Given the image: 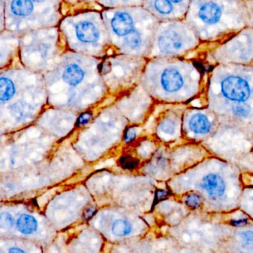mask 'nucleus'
I'll return each mask as SVG.
<instances>
[{
    "label": "nucleus",
    "mask_w": 253,
    "mask_h": 253,
    "mask_svg": "<svg viewBox=\"0 0 253 253\" xmlns=\"http://www.w3.org/2000/svg\"><path fill=\"white\" fill-rule=\"evenodd\" d=\"M102 59L68 50L57 66L44 75L45 85H63L70 97L93 93L104 85L100 73Z\"/></svg>",
    "instance_id": "0eeeda50"
},
{
    "label": "nucleus",
    "mask_w": 253,
    "mask_h": 253,
    "mask_svg": "<svg viewBox=\"0 0 253 253\" xmlns=\"http://www.w3.org/2000/svg\"><path fill=\"white\" fill-rule=\"evenodd\" d=\"M183 201L185 206L191 211L201 210L203 206V198L196 192H188L183 195Z\"/></svg>",
    "instance_id": "4be33fe9"
},
{
    "label": "nucleus",
    "mask_w": 253,
    "mask_h": 253,
    "mask_svg": "<svg viewBox=\"0 0 253 253\" xmlns=\"http://www.w3.org/2000/svg\"><path fill=\"white\" fill-rule=\"evenodd\" d=\"M169 192L167 191L163 190V189H158L155 194V201H154L153 207L156 205L160 201H163L165 199L166 197L169 195Z\"/></svg>",
    "instance_id": "c756f323"
},
{
    "label": "nucleus",
    "mask_w": 253,
    "mask_h": 253,
    "mask_svg": "<svg viewBox=\"0 0 253 253\" xmlns=\"http://www.w3.org/2000/svg\"><path fill=\"white\" fill-rule=\"evenodd\" d=\"M36 5L45 11L61 12L63 0H32Z\"/></svg>",
    "instance_id": "b1692460"
},
{
    "label": "nucleus",
    "mask_w": 253,
    "mask_h": 253,
    "mask_svg": "<svg viewBox=\"0 0 253 253\" xmlns=\"http://www.w3.org/2000/svg\"><path fill=\"white\" fill-rule=\"evenodd\" d=\"M239 210L253 220V184L244 186L240 201Z\"/></svg>",
    "instance_id": "6ab92c4d"
},
{
    "label": "nucleus",
    "mask_w": 253,
    "mask_h": 253,
    "mask_svg": "<svg viewBox=\"0 0 253 253\" xmlns=\"http://www.w3.org/2000/svg\"><path fill=\"white\" fill-rule=\"evenodd\" d=\"M63 17L62 13L45 11L32 0H5L4 27L5 30L20 35L42 28L59 26Z\"/></svg>",
    "instance_id": "9d476101"
},
{
    "label": "nucleus",
    "mask_w": 253,
    "mask_h": 253,
    "mask_svg": "<svg viewBox=\"0 0 253 253\" xmlns=\"http://www.w3.org/2000/svg\"><path fill=\"white\" fill-rule=\"evenodd\" d=\"M136 130L134 127H131V128H127L126 130L125 136H124V140L127 143L132 141L134 140L136 137Z\"/></svg>",
    "instance_id": "cd10ccee"
},
{
    "label": "nucleus",
    "mask_w": 253,
    "mask_h": 253,
    "mask_svg": "<svg viewBox=\"0 0 253 253\" xmlns=\"http://www.w3.org/2000/svg\"><path fill=\"white\" fill-rule=\"evenodd\" d=\"M91 10L103 9L99 5L98 0H63L62 2L61 12L63 17Z\"/></svg>",
    "instance_id": "f3484780"
},
{
    "label": "nucleus",
    "mask_w": 253,
    "mask_h": 253,
    "mask_svg": "<svg viewBox=\"0 0 253 253\" xmlns=\"http://www.w3.org/2000/svg\"><path fill=\"white\" fill-rule=\"evenodd\" d=\"M204 66L186 57L148 59L140 85L161 100L188 105L205 91Z\"/></svg>",
    "instance_id": "7ed1b4c3"
},
{
    "label": "nucleus",
    "mask_w": 253,
    "mask_h": 253,
    "mask_svg": "<svg viewBox=\"0 0 253 253\" xmlns=\"http://www.w3.org/2000/svg\"><path fill=\"white\" fill-rule=\"evenodd\" d=\"M68 51L59 26L42 28L20 35V60L37 73L52 70Z\"/></svg>",
    "instance_id": "6e6552de"
},
{
    "label": "nucleus",
    "mask_w": 253,
    "mask_h": 253,
    "mask_svg": "<svg viewBox=\"0 0 253 253\" xmlns=\"http://www.w3.org/2000/svg\"><path fill=\"white\" fill-rule=\"evenodd\" d=\"M114 53L148 58L159 20L143 5L102 11Z\"/></svg>",
    "instance_id": "39448f33"
},
{
    "label": "nucleus",
    "mask_w": 253,
    "mask_h": 253,
    "mask_svg": "<svg viewBox=\"0 0 253 253\" xmlns=\"http://www.w3.org/2000/svg\"><path fill=\"white\" fill-rule=\"evenodd\" d=\"M202 60L217 64L253 65V26L247 27L217 45L204 47Z\"/></svg>",
    "instance_id": "9b49d317"
},
{
    "label": "nucleus",
    "mask_w": 253,
    "mask_h": 253,
    "mask_svg": "<svg viewBox=\"0 0 253 253\" xmlns=\"http://www.w3.org/2000/svg\"><path fill=\"white\" fill-rule=\"evenodd\" d=\"M17 228L22 234L31 235L38 230V220L30 214H21L17 220Z\"/></svg>",
    "instance_id": "aec40b11"
},
{
    "label": "nucleus",
    "mask_w": 253,
    "mask_h": 253,
    "mask_svg": "<svg viewBox=\"0 0 253 253\" xmlns=\"http://www.w3.org/2000/svg\"><path fill=\"white\" fill-rule=\"evenodd\" d=\"M58 26L69 51L100 59L114 54L102 11L65 16Z\"/></svg>",
    "instance_id": "423d86ee"
},
{
    "label": "nucleus",
    "mask_w": 253,
    "mask_h": 253,
    "mask_svg": "<svg viewBox=\"0 0 253 253\" xmlns=\"http://www.w3.org/2000/svg\"><path fill=\"white\" fill-rule=\"evenodd\" d=\"M143 0H98V4L103 9L137 6L143 5Z\"/></svg>",
    "instance_id": "412c9836"
},
{
    "label": "nucleus",
    "mask_w": 253,
    "mask_h": 253,
    "mask_svg": "<svg viewBox=\"0 0 253 253\" xmlns=\"http://www.w3.org/2000/svg\"><path fill=\"white\" fill-rule=\"evenodd\" d=\"M10 253H24L25 251L21 249L17 248V247H13L9 250Z\"/></svg>",
    "instance_id": "2f4dec72"
},
{
    "label": "nucleus",
    "mask_w": 253,
    "mask_h": 253,
    "mask_svg": "<svg viewBox=\"0 0 253 253\" xmlns=\"http://www.w3.org/2000/svg\"><path fill=\"white\" fill-rule=\"evenodd\" d=\"M185 20L202 47L211 46L248 26V7L246 0H192Z\"/></svg>",
    "instance_id": "20e7f679"
},
{
    "label": "nucleus",
    "mask_w": 253,
    "mask_h": 253,
    "mask_svg": "<svg viewBox=\"0 0 253 253\" xmlns=\"http://www.w3.org/2000/svg\"><path fill=\"white\" fill-rule=\"evenodd\" d=\"M147 58L114 53L102 59L100 73L103 82L112 88L140 83Z\"/></svg>",
    "instance_id": "f8f14e48"
},
{
    "label": "nucleus",
    "mask_w": 253,
    "mask_h": 253,
    "mask_svg": "<svg viewBox=\"0 0 253 253\" xmlns=\"http://www.w3.org/2000/svg\"><path fill=\"white\" fill-rule=\"evenodd\" d=\"M96 213H97V209L95 207H88V208L84 210V214H83V219L85 220H89Z\"/></svg>",
    "instance_id": "c85d7f7f"
},
{
    "label": "nucleus",
    "mask_w": 253,
    "mask_h": 253,
    "mask_svg": "<svg viewBox=\"0 0 253 253\" xmlns=\"http://www.w3.org/2000/svg\"><path fill=\"white\" fill-rule=\"evenodd\" d=\"M218 121L208 108L188 107L183 117V137L186 142L202 143L211 135Z\"/></svg>",
    "instance_id": "ddd939ff"
},
{
    "label": "nucleus",
    "mask_w": 253,
    "mask_h": 253,
    "mask_svg": "<svg viewBox=\"0 0 253 253\" xmlns=\"http://www.w3.org/2000/svg\"><path fill=\"white\" fill-rule=\"evenodd\" d=\"M249 11V25L253 26V0H246Z\"/></svg>",
    "instance_id": "7c9ffc66"
},
{
    "label": "nucleus",
    "mask_w": 253,
    "mask_h": 253,
    "mask_svg": "<svg viewBox=\"0 0 253 253\" xmlns=\"http://www.w3.org/2000/svg\"><path fill=\"white\" fill-rule=\"evenodd\" d=\"M176 192H196L203 198L201 210L214 214H229L239 210L244 184L239 167L210 155L180 173Z\"/></svg>",
    "instance_id": "f03ea898"
},
{
    "label": "nucleus",
    "mask_w": 253,
    "mask_h": 253,
    "mask_svg": "<svg viewBox=\"0 0 253 253\" xmlns=\"http://www.w3.org/2000/svg\"><path fill=\"white\" fill-rule=\"evenodd\" d=\"M183 112L180 115H174L164 118L159 125L161 132L170 137H183Z\"/></svg>",
    "instance_id": "a211bd4d"
},
{
    "label": "nucleus",
    "mask_w": 253,
    "mask_h": 253,
    "mask_svg": "<svg viewBox=\"0 0 253 253\" xmlns=\"http://www.w3.org/2000/svg\"><path fill=\"white\" fill-rule=\"evenodd\" d=\"M192 0H144L143 6L159 21L184 20Z\"/></svg>",
    "instance_id": "4468645a"
},
{
    "label": "nucleus",
    "mask_w": 253,
    "mask_h": 253,
    "mask_svg": "<svg viewBox=\"0 0 253 253\" xmlns=\"http://www.w3.org/2000/svg\"><path fill=\"white\" fill-rule=\"evenodd\" d=\"M92 119V114L90 112H85L80 115L79 118L77 120V126L86 125Z\"/></svg>",
    "instance_id": "bb28decb"
},
{
    "label": "nucleus",
    "mask_w": 253,
    "mask_h": 253,
    "mask_svg": "<svg viewBox=\"0 0 253 253\" xmlns=\"http://www.w3.org/2000/svg\"><path fill=\"white\" fill-rule=\"evenodd\" d=\"M120 166L124 169H134L139 165V161L133 157L127 155V156L122 157L118 161Z\"/></svg>",
    "instance_id": "393cba45"
},
{
    "label": "nucleus",
    "mask_w": 253,
    "mask_h": 253,
    "mask_svg": "<svg viewBox=\"0 0 253 253\" xmlns=\"http://www.w3.org/2000/svg\"><path fill=\"white\" fill-rule=\"evenodd\" d=\"M202 46L196 32L185 19L160 21L147 59L186 57Z\"/></svg>",
    "instance_id": "1a4fd4ad"
},
{
    "label": "nucleus",
    "mask_w": 253,
    "mask_h": 253,
    "mask_svg": "<svg viewBox=\"0 0 253 253\" xmlns=\"http://www.w3.org/2000/svg\"><path fill=\"white\" fill-rule=\"evenodd\" d=\"M14 220L12 215L8 212H3L0 216V226L4 229H10L14 226Z\"/></svg>",
    "instance_id": "a878e982"
},
{
    "label": "nucleus",
    "mask_w": 253,
    "mask_h": 253,
    "mask_svg": "<svg viewBox=\"0 0 253 253\" xmlns=\"http://www.w3.org/2000/svg\"><path fill=\"white\" fill-rule=\"evenodd\" d=\"M206 107L220 124L253 137V65L217 64L209 70Z\"/></svg>",
    "instance_id": "f257e3e1"
},
{
    "label": "nucleus",
    "mask_w": 253,
    "mask_h": 253,
    "mask_svg": "<svg viewBox=\"0 0 253 253\" xmlns=\"http://www.w3.org/2000/svg\"><path fill=\"white\" fill-rule=\"evenodd\" d=\"M0 34V70L14 66L20 60V35L8 30Z\"/></svg>",
    "instance_id": "dca6fc26"
},
{
    "label": "nucleus",
    "mask_w": 253,
    "mask_h": 253,
    "mask_svg": "<svg viewBox=\"0 0 253 253\" xmlns=\"http://www.w3.org/2000/svg\"><path fill=\"white\" fill-rule=\"evenodd\" d=\"M143 1H144V0H143Z\"/></svg>",
    "instance_id": "72a5a7b5"
},
{
    "label": "nucleus",
    "mask_w": 253,
    "mask_h": 253,
    "mask_svg": "<svg viewBox=\"0 0 253 253\" xmlns=\"http://www.w3.org/2000/svg\"><path fill=\"white\" fill-rule=\"evenodd\" d=\"M220 251L253 253V220L238 227H232V232Z\"/></svg>",
    "instance_id": "2eb2a0df"
},
{
    "label": "nucleus",
    "mask_w": 253,
    "mask_h": 253,
    "mask_svg": "<svg viewBox=\"0 0 253 253\" xmlns=\"http://www.w3.org/2000/svg\"><path fill=\"white\" fill-rule=\"evenodd\" d=\"M132 231V225L129 221L124 219L115 220L112 226V234L117 237H124L129 235Z\"/></svg>",
    "instance_id": "5701e85b"
},
{
    "label": "nucleus",
    "mask_w": 253,
    "mask_h": 253,
    "mask_svg": "<svg viewBox=\"0 0 253 253\" xmlns=\"http://www.w3.org/2000/svg\"><path fill=\"white\" fill-rule=\"evenodd\" d=\"M252 155H253V150H252Z\"/></svg>",
    "instance_id": "473e14b6"
}]
</instances>
